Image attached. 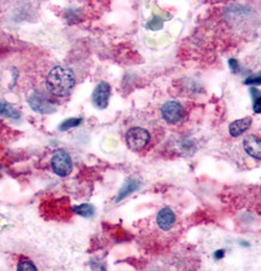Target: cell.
I'll list each match as a JSON object with an SVG mask.
<instances>
[{
    "mask_svg": "<svg viewBox=\"0 0 261 271\" xmlns=\"http://www.w3.org/2000/svg\"><path fill=\"white\" fill-rule=\"evenodd\" d=\"M75 86V74L72 69L62 66L52 68L46 78L47 91L56 97H68Z\"/></svg>",
    "mask_w": 261,
    "mask_h": 271,
    "instance_id": "cell-1",
    "label": "cell"
},
{
    "mask_svg": "<svg viewBox=\"0 0 261 271\" xmlns=\"http://www.w3.org/2000/svg\"><path fill=\"white\" fill-rule=\"evenodd\" d=\"M52 171L57 176L67 177L72 173L73 171V161L70 157L69 152L64 149H58L53 152L51 159Z\"/></svg>",
    "mask_w": 261,
    "mask_h": 271,
    "instance_id": "cell-2",
    "label": "cell"
},
{
    "mask_svg": "<svg viewBox=\"0 0 261 271\" xmlns=\"http://www.w3.org/2000/svg\"><path fill=\"white\" fill-rule=\"evenodd\" d=\"M149 142H150V134L143 127H132L126 134V144L131 150H142Z\"/></svg>",
    "mask_w": 261,
    "mask_h": 271,
    "instance_id": "cell-3",
    "label": "cell"
},
{
    "mask_svg": "<svg viewBox=\"0 0 261 271\" xmlns=\"http://www.w3.org/2000/svg\"><path fill=\"white\" fill-rule=\"evenodd\" d=\"M28 104L33 112L39 114H53L57 110V106L40 92H34L28 98Z\"/></svg>",
    "mask_w": 261,
    "mask_h": 271,
    "instance_id": "cell-4",
    "label": "cell"
},
{
    "mask_svg": "<svg viewBox=\"0 0 261 271\" xmlns=\"http://www.w3.org/2000/svg\"><path fill=\"white\" fill-rule=\"evenodd\" d=\"M161 115L168 124H178L185 118V109L179 102L168 101L161 107Z\"/></svg>",
    "mask_w": 261,
    "mask_h": 271,
    "instance_id": "cell-5",
    "label": "cell"
},
{
    "mask_svg": "<svg viewBox=\"0 0 261 271\" xmlns=\"http://www.w3.org/2000/svg\"><path fill=\"white\" fill-rule=\"evenodd\" d=\"M110 85L106 81H100L92 93V102L98 109H105L109 104L110 98Z\"/></svg>",
    "mask_w": 261,
    "mask_h": 271,
    "instance_id": "cell-6",
    "label": "cell"
},
{
    "mask_svg": "<svg viewBox=\"0 0 261 271\" xmlns=\"http://www.w3.org/2000/svg\"><path fill=\"white\" fill-rule=\"evenodd\" d=\"M243 148L249 156L261 160V138L255 135L247 136L243 139Z\"/></svg>",
    "mask_w": 261,
    "mask_h": 271,
    "instance_id": "cell-7",
    "label": "cell"
},
{
    "mask_svg": "<svg viewBox=\"0 0 261 271\" xmlns=\"http://www.w3.org/2000/svg\"><path fill=\"white\" fill-rule=\"evenodd\" d=\"M156 223L160 227V229H162V230L165 231L171 230V229L174 227V224H175V213L168 207L162 208V210L157 213Z\"/></svg>",
    "mask_w": 261,
    "mask_h": 271,
    "instance_id": "cell-8",
    "label": "cell"
},
{
    "mask_svg": "<svg viewBox=\"0 0 261 271\" xmlns=\"http://www.w3.org/2000/svg\"><path fill=\"white\" fill-rule=\"evenodd\" d=\"M252 123L253 120L251 117H246L243 119H240V120L234 121L229 126L230 136H232V137H240V136H242L252 126Z\"/></svg>",
    "mask_w": 261,
    "mask_h": 271,
    "instance_id": "cell-9",
    "label": "cell"
},
{
    "mask_svg": "<svg viewBox=\"0 0 261 271\" xmlns=\"http://www.w3.org/2000/svg\"><path fill=\"white\" fill-rule=\"evenodd\" d=\"M140 188V182L138 179H136V178H131V179H128L127 182L123 184V186L121 188V190L119 191V194H117L116 199H115V202H120L122 201L125 197H127L128 195L133 194L134 191H137Z\"/></svg>",
    "mask_w": 261,
    "mask_h": 271,
    "instance_id": "cell-10",
    "label": "cell"
},
{
    "mask_svg": "<svg viewBox=\"0 0 261 271\" xmlns=\"http://www.w3.org/2000/svg\"><path fill=\"white\" fill-rule=\"evenodd\" d=\"M0 115L10 119H18L21 117L18 110L7 102H0Z\"/></svg>",
    "mask_w": 261,
    "mask_h": 271,
    "instance_id": "cell-11",
    "label": "cell"
},
{
    "mask_svg": "<svg viewBox=\"0 0 261 271\" xmlns=\"http://www.w3.org/2000/svg\"><path fill=\"white\" fill-rule=\"evenodd\" d=\"M73 212L79 214V216L85 217V218H91V217L94 216L96 210H94V207L91 203H81V205L75 206V207L73 208Z\"/></svg>",
    "mask_w": 261,
    "mask_h": 271,
    "instance_id": "cell-12",
    "label": "cell"
},
{
    "mask_svg": "<svg viewBox=\"0 0 261 271\" xmlns=\"http://www.w3.org/2000/svg\"><path fill=\"white\" fill-rule=\"evenodd\" d=\"M251 93L253 100H254L253 110H254L255 114H261V91L255 89V87H251Z\"/></svg>",
    "mask_w": 261,
    "mask_h": 271,
    "instance_id": "cell-13",
    "label": "cell"
},
{
    "mask_svg": "<svg viewBox=\"0 0 261 271\" xmlns=\"http://www.w3.org/2000/svg\"><path fill=\"white\" fill-rule=\"evenodd\" d=\"M81 123H83V119L81 118L67 119L66 121H63V123L60 125V131H67V130L74 129V127L80 126Z\"/></svg>",
    "mask_w": 261,
    "mask_h": 271,
    "instance_id": "cell-14",
    "label": "cell"
},
{
    "mask_svg": "<svg viewBox=\"0 0 261 271\" xmlns=\"http://www.w3.org/2000/svg\"><path fill=\"white\" fill-rule=\"evenodd\" d=\"M17 271H38L34 263L29 259H22L17 265Z\"/></svg>",
    "mask_w": 261,
    "mask_h": 271,
    "instance_id": "cell-15",
    "label": "cell"
},
{
    "mask_svg": "<svg viewBox=\"0 0 261 271\" xmlns=\"http://www.w3.org/2000/svg\"><path fill=\"white\" fill-rule=\"evenodd\" d=\"M147 27L151 30H159L164 27V22H162V19H160L159 17H154L153 19H150V21L148 22Z\"/></svg>",
    "mask_w": 261,
    "mask_h": 271,
    "instance_id": "cell-16",
    "label": "cell"
},
{
    "mask_svg": "<svg viewBox=\"0 0 261 271\" xmlns=\"http://www.w3.org/2000/svg\"><path fill=\"white\" fill-rule=\"evenodd\" d=\"M244 85H249V86H260L261 85V72L258 73L257 75H252L244 80Z\"/></svg>",
    "mask_w": 261,
    "mask_h": 271,
    "instance_id": "cell-17",
    "label": "cell"
},
{
    "mask_svg": "<svg viewBox=\"0 0 261 271\" xmlns=\"http://www.w3.org/2000/svg\"><path fill=\"white\" fill-rule=\"evenodd\" d=\"M229 67H230V69H231V72L234 73V74H238V73L241 72V66H240V63H238V61L236 58H230L229 59Z\"/></svg>",
    "mask_w": 261,
    "mask_h": 271,
    "instance_id": "cell-18",
    "label": "cell"
},
{
    "mask_svg": "<svg viewBox=\"0 0 261 271\" xmlns=\"http://www.w3.org/2000/svg\"><path fill=\"white\" fill-rule=\"evenodd\" d=\"M91 268L94 271H106L105 265L103 264V263H99V262H94V263L92 262L91 263Z\"/></svg>",
    "mask_w": 261,
    "mask_h": 271,
    "instance_id": "cell-19",
    "label": "cell"
},
{
    "mask_svg": "<svg viewBox=\"0 0 261 271\" xmlns=\"http://www.w3.org/2000/svg\"><path fill=\"white\" fill-rule=\"evenodd\" d=\"M224 256H225V251L224 250H219L217 252H214V258L217 261H220L221 258H224Z\"/></svg>",
    "mask_w": 261,
    "mask_h": 271,
    "instance_id": "cell-20",
    "label": "cell"
}]
</instances>
